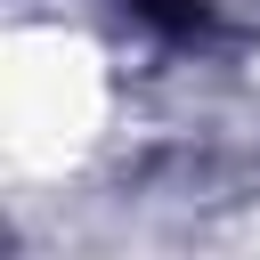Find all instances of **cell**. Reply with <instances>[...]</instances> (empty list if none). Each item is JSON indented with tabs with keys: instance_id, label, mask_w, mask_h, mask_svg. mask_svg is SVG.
<instances>
[{
	"instance_id": "6da1fadb",
	"label": "cell",
	"mask_w": 260,
	"mask_h": 260,
	"mask_svg": "<svg viewBox=\"0 0 260 260\" xmlns=\"http://www.w3.org/2000/svg\"><path fill=\"white\" fill-rule=\"evenodd\" d=\"M138 24H154L162 41H203L211 32V0H130Z\"/></svg>"
}]
</instances>
